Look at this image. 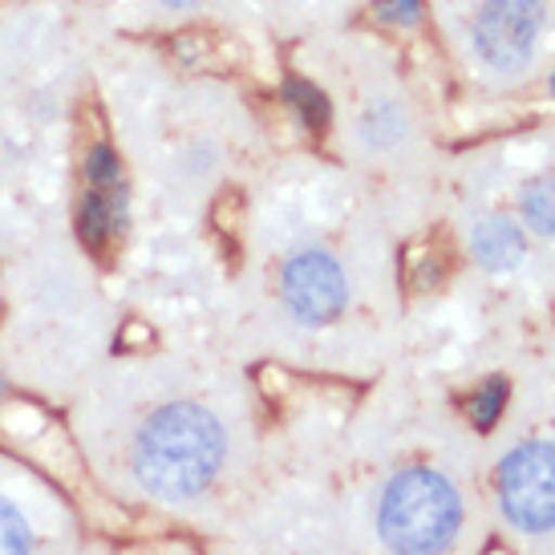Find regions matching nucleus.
I'll use <instances>...</instances> for the list:
<instances>
[{"label":"nucleus","mask_w":555,"mask_h":555,"mask_svg":"<svg viewBox=\"0 0 555 555\" xmlns=\"http://www.w3.org/2000/svg\"><path fill=\"white\" fill-rule=\"evenodd\" d=\"M247 232L232 293V345L284 370L377 382L405 357L410 276L393 216L361 186H288Z\"/></svg>","instance_id":"obj_1"},{"label":"nucleus","mask_w":555,"mask_h":555,"mask_svg":"<svg viewBox=\"0 0 555 555\" xmlns=\"http://www.w3.org/2000/svg\"><path fill=\"white\" fill-rule=\"evenodd\" d=\"M272 426L240 365L207 353L130 361L90 386L78 450L126 531H183L216 547L247 511Z\"/></svg>","instance_id":"obj_2"},{"label":"nucleus","mask_w":555,"mask_h":555,"mask_svg":"<svg viewBox=\"0 0 555 555\" xmlns=\"http://www.w3.org/2000/svg\"><path fill=\"white\" fill-rule=\"evenodd\" d=\"M450 260L422 293L447 305L434 328L438 382L475 393L555 324V118H524L450 158L438 191Z\"/></svg>","instance_id":"obj_3"},{"label":"nucleus","mask_w":555,"mask_h":555,"mask_svg":"<svg viewBox=\"0 0 555 555\" xmlns=\"http://www.w3.org/2000/svg\"><path fill=\"white\" fill-rule=\"evenodd\" d=\"M349 555H491L482 426L466 393L401 357L337 430Z\"/></svg>","instance_id":"obj_4"},{"label":"nucleus","mask_w":555,"mask_h":555,"mask_svg":"<svg viewBox=\"0 0 555 555\" xmlns=\"http://www.w3.org/2000/svg\"><path fill=\"white\" fill-rule=\"evenodd\" d=\"M478 426L494 547L555 555V324L503 365Z\"/></svg>","instance_id":"obj_5"},{"label":"nucleus","mask_w":555,"mask_h":555,"mask_svg":"<svg viewBox=\"0 0 555 555\" xmlns=\"http://www.w3.org/2000/svg\"><path fill=\"white\" fill-rule=\"evenodd\" d=\"M442 41L482 106L555 102V0H438Z\"/></svg>","instance_id":"obj_6"},{"label":"nucleus","mask_w":555,"mask_h":555,"mask_svg":"<svg viewBox=\"0 0 555 555\" xmlns=\"http://www.w3.org/2000/svg\"><path fill=\"white\" fill-rule=\"evenodd\" d=\"M90 535L69 494L0 450V555H86Z\"/></svg>","instance_id":"obj_7"},{"label":"nucleus","mask_w":555,"mask_h":555,"mask_svg":"<svg viewBox=\"0 0 555 555\" xmlns=\"http://www.w3.org/2000/svg\"><path fill=\"white\" fill-rule=\"evenodd\" d=\"M86 555H211V547L183 531H93Z\"/></svg>","instance_id":"obj_8"},{"label":"nucleus","mask_w":555,"mask_h":555,"mask_svg":"<svg viewBox=\"0 0 555 555\" xmlns=\"http://www.w3.org/2000/svg\"><path fill=\"white\" fill-rule=\"evenodd\" d=\"M86 175H90V183L98 186V191L118 186V163H114V151H109V146H93L90 163H86Z\"/></svg>","instance_id":"obj_9"},{"label":"nucleus","mask_w":555,"mask_h":555,"mask_svg":"<svg viewBox=\"0 0 555 555\" xmlns=\"http://www.w3.org/2000/svg\"><path fill=\"white\" fill-rule=\"evenodd\" d=\"M417 13H422V0H382L377 4V16L389 25H414Z\"/></svg>","instance_id":"obj_10"},{"label":"nucleus","mask_w":555,"mask_h":555,"mask_svg":"<svg viewBox=\"0 0 555 555\" xmlns=\"http://www.w3.org/2000/svg\"><path fill=\"white\" fill-rule=\"evenodd\" d=\"M163 9H170V13H191V9H199L203 0H158Z\"/></svg>","instance_id":"obj_11"},{"label":"nucleus","mask_w":555,"mask_h":555,"mask_svg":"<svg viewBox=\"0 0 555 555\" xmlns=\"http://www.w3.org/2000/svg\"><path fill=\"white\" fill-rule=\"evenodd\" d=\"M317 4H337V0H317Z\"/></svg>","instance_id":"obj_12"}]
</instances>
